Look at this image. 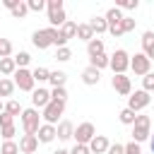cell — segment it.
Returning <instances> with one entry per match:
<instances>
[{
	"instance_id": "31",
	"label": "cell",
	"mask_w": 154,
	"mask_h": 154,
	"mask_svg": "<svg viewBox=\"0 0 154 154\" xmlns=\"http://www.w3.org/2000/svg\"><path fill=\"white\" fill-rule=\"evenodd\" d=\"M51 101H67V89L65 87H55V89H51Z\"/></svg>"
},
{
	"instance_id": "46",
	"label": "cell",
	"mask_w": 154,
	"mask_h": 154,
	"mask_svg": "<svg viewBox=\"0 0 154 154\" xmlns=\"http://www.w3.org/2000/svg\"><path fill=\"white\" fill-rule=\"evenodd\" d=\"M108 34H111V36H116V38H118V36H123V29H120V24H118V26H108Z\"/></svg>"
},
{
	"instance_id": "13",
	"label": "cell",
	"mask_w": 154,
	"mask_h": 154,
	"mask_svg": "<svg viewBox=\"0 0 154 154\" xmlns=\"http://www.w3.org/2000/svg\"><path fill=\"white\" fill-rule=\"evenodd\" d=\"M99 79H101V70H96V67H91V65H87V67L82 70V82H84L87 87L99 84Z\"/></svg>"
},
{
	"instance_id": "15",
	"label": "cell",
	"mask_w": 154,
	"mask_h": 154,
	"mask_svg": "<svg viewBox=\"0 0 154 154\" xmlns=\"http://www.w3.org/2000/svg\"><path fill=\"white\" fill-rule=\"evenodd\" d=\"M36 149H38V137H36V135H24V137L19 140V152L34 154Z\"/></svg>"
},
{
	"instance_id": "42",
	"label": "cell",
	"mask_w": 154,
	"mask_h": 154,
	"mask_svg": "<svg viewBox=\"0 0 154 154\" xmlns=\"http://www.w3.org/2000/svg\"><path fill=\"white\" fill-rule=\"evenodd\" d=\"M0 135H2V140H5V142H10V140L14 137V125H10V128H2V130H0Z\"/></svg>"
},
{
	"instance_id": "48",
	"label": "cell",
	"mask_w": 154,
	"mask_h": 154,
	"mask_svg": "<svg viewBox=\"0 0 154 154\" xmlns=\"http://www.w3.org/2000/svg\"><path fill=\"white\" fill-rule=\"evenodd\" d=\"M149 147H152V154H154V135H149Z\"/></svg>"
},
{
	"instance_id": "10",
	"label": "cell",
	"mask_w": 154,
	"mask_h": 154,
	"mask_svg": "<svg viewBox=\"0 0 154 154\" xmlns=\"http://www.w3.org/2000/svg\"><path fill=\"white\" fill-rule=\"evenodd\" d=\"M63 111H65V103H63V101H51V103L43 108L41 118H43L48 125H55V123H58V118L63 116Z\"/></svg>"
},
{
	"instance_id": "9",
	"label": "cell",
	"mask_w": 154,
	"mask_h": 154,
	"mask_svg": "<svg viewBox=\"0 0 154 154\" xmlns=\"http://www.w3.org/2000/svg\"><path fill=\"white\" fill-rule=\"evenodd\" d=\"M149 101H152L149 91H144V89H137L135 94H130V96H128V108L137 113V111L147 108V106H149Z\"/></svg>"
},
{
	"instance_id": "39",
	"label": "cell",
	"mask_w": 154,
	"mask_h": 154,
	"mask_svg": "<svg viewBox=\"0 0 154 154\" xmlns=\"http://www.w3.org/2000/svg\"><path fill=\"white\" fill-rule=\"evenodd\" d=\"M135 24H137V22H135L132 17H123V22H120V29H123V34L132 31V29H135Z\"/></svg>"
},
{
	"instance_id": "29",
	"label": "cell",
	"mask_w": 154,
	"mask_h": 154,
	"mask_svg": "<svg viewBox=\"0 0 154 154\" xmlns=\"http://www.w3.org/2000/svg\"><path fill=\"white\" fill-rule=\"evenodd\" d=\"M14 91V82L7 77H0V96H12Z\"/></svg>"
},
{
	"instance_id": "37",
	"label": "cell",
	"mask_w": 154,
	"mask_h": 154,
	"mask_svg": "<svg viewBox=\"0 0 154 154\" xmlns=\"http://www.w3.org/2000/svg\"><path fill=\"white\" fill-rule=\"evenodd\" d=\"M142 89L144 91H154V72H149V75L142 77Z\"/></svg>"
},
{
	"instance_id": "40",
	"label": "cell",
	"mask_w": 154,
	"mask_h": 154,
	"mask_svg": "<svg viewBox=\"0 0 154 154\" xmlns=\"http://www.w3.org/2000/svg\"><path fill=\"white\" fill-rule=\"evenodd\" d=\"M10 125H14V118L2 111V113H0V130H2V128H10Z\"/></svg>"
},
{
	"instance_id": "17",
	"label": "cell",
	"mask_w": 154,
	"mask_h": 154,
	"mask_svg": "<svg viewBox=\"0 0 154 154\" xmlns=\"http://www.w3.org/2000/svg\"><path fill=\"white\" fill-rule=\"evenodd\" d=\"M142 53L154 60V31H144L142 34Z\"/></svg>"
},
{
	"instance_id": "43",
	"label": "cell",
	"mask_w": 154,
	"mask_h": 154,
	"mask_svg": "<svg viewBox=\"0 0 154 154\" xmlns=\"http://www.w3.org/2000/svg\"><path fill=\"white\" fill-rule=\"evenodd\" d=\"M70 154H91V149H89L87 144H75V147L70 149Z\"/></svg>"
},
{
	"instance_id": "5",
	"label": "cell",
	"mask_w": 154,
	"mask_h": 154,
	"mask_svg": "<svg viewBox=\"0 0 154 154\" xmlns=\"http://www.w3.org/2000/svg\"><path fill=\"white\" fill-rule=\"evenodd\" d=\"M108 67L113 70V75H125V70L130 67V55H128V51L118 48V51L111 55V65H108Z\"/></svg>"
},
{
	"instance_id": "44",
	"label": "cell",
	"mask_w": 154,
	"mask_h": 154,
	"mask_svg": "<svg viewBox=\"0 0 154 154\" xmlns=\"http://www.w3.org/2000/svg\"><path fill=\"white\" fill-rule=\"evenodd\" d=\"M125 154H142V149H140L137 142H128L125 144Z\"/></svg>"
},
{
	"instance_id": "16",
	"label": "cell",
	"mask_w": 154,
	"mask_h": 154,
	"mask_svg": "<svg viewBox=\"0 0 154 154\" xmlns=\"http://www.w3.org/2000/svg\"><path fill=\"white\" fill-rule=\"evenodd\" d=\"M108 147H111V144H108V140H106L103 135H96V137L89 142L91 154H106V152H108Z\"/></svg>"
},
{
	"instance_id": "23",
	"label": "cell",
	"mask_w": 154,
	"mask_h": 154,
	"mask_svg": "<svg viewBox=\"0 0 154 154\" xmlns=\"http://www.w3.org/2000/svg\"><path fill=\"white\" fill-rule=\"evenodd\" d=\"M77 38H82V41H87V43L94 38V29L89 26V22H87V24H77Z\"/></svg>"
},
{
	"instance_id": "22",
	"label": "cell",
	"mask_w": 154,
	"mask_h": 154,
	"mask_svg": "<svg viewBox=\"0 0 154 154\" xmlns=\"http://www.w3.org/2000/svg\"><path fill=\"white\" fill-rule=\"evenodd\" d=\"M87 53H89V58H94V55H101V53H103V41L94 36V38L87 43Z\"/></svg>"
},
{
	"instance_id": "36",
	"label": "cell",
	"mask_w": 154,
	"mask_h": 154,
	"mask_svg": "<svg viewBox=\"0 0 154 154\" xmlns=\"http://www.w3.org/2000/svg\"><path fill=\"white\" fill-rule=\"evenodd\" d=\"M26 12H29V5L26 2H19L14 10H12V17H17V19H22V17H26Z\"/></svg>"
},
{
	"instance_id": "24",
	"label": "cell",
	"mask_w": 154,
	"mask_h": 154,
	"mask_svg": "<svg viewBox=\"0 0 154 154\" xmlns=\"http://www.w3.org/2000/svg\"><path fill=\"white\" fill-rule=\"evenodd\" d=\"M89 65H91V67H96V70H103V67H108V65H111V58H108L106 53H101V55L89 58Z\"/></svg>"
},
{
	"instance_id": "47",
	"label": "cell",
	"mask_w": 154,
	"mask_h": 154,
	"mask_svg": "<svg viewBox=\"0 0 154 154\" xmlns=\"http://www.w3.org/2000/svg\"><path fill=\"white\" fill-rule=\"evenodd\" d=\"M19 2H22V0H5V2H2V5H5V7H7V10H10V12H12V10H14V7H17V5H19Z\"/></svg>"
},
{
	"instance_id": "38",
	"label": "cell",
	"mask_w": 154,
	"mask_h": 154,
	"mask_svg": "<svg viewBox=\"0 0 154 154\" xmlns=\"http://www.w3.org/2000/svg\"><path fill=\"white\" fill-rule=\"evenodd\" d=\"M26 5H29V12H41V10H46V0H29Z\"/></svg>"
},
{
	"instance_id": "50",
	"label": "cell",
	"mask_w": 154,
	"mask_h": 154,
	"mask_svg": "<svg viewBox=\"0 0 154 154\" xmlns=\"http://www.w3.org/2000/svg\"><path fill=\"white\" fill-rule=\"evenodd\" d=\"M2 111H5V103H2V101H0V113H2Z\"/></svg>"
},
{
	"instance_id": "34",
	"label": "cell",
	"mask_w": 154,
	"mask_h": 154,
	"mask_svg": "<svg viewBox=\"0 0 154 154\" xmlns=\"http://www.w3.org/2000/svg\"><path fill=\"white\" fill-rule=\"evenodd\" d=\"M12 55V43L10 38H0V58H10Z\"/></svg>"
},
{
	"instance_id": "28",
	"label": "cell",
	"mask_w": 154,
	"mask_h": 154,
	"mask_svg": "<svg viewBox=\"0 0 154 154\" xmlns=\"http://www.w3.org/2000/svg\"><path fill=\"white\" fill-rule=\"evenodd\" d=\"M65 79H67V75L63 72V70H55V72H51V84H53V89L55 87H65Z\"/></svg>"
},
{
	"instance_id": "49",
	"label": "cell",
	"mask_w": 154,
	"mask_h": 154,
	"mask_svg": "<svg viewBox=\"0 0 154 154\" xmlns=\"http://www.w3.org/2000/svg\"><path fill=\"white\" fill-rule=\"evenodd\" d=\"M53 154H70V152H67V149H55Z\"/></svg>"
},
{
	"instance_id": "32",
	"label": "cell",
	"mask_w": 154,
	"mask_h": 154,
	"mask_svg": "<svg viewBox=\"0 0 154 154\" xmlns=\"http://www.w3.org/2000/svg\"><path fill=\"white\" fill-rule=\"evenodd\" d=\"M14 63H17V70H19V67H26V65L31 63V55H29L26 51H19V53L14 55Z\"/></svg>"
},
{
	"instance_id": "25",
	"label": "cell",
	"mask_w": 154,
	"mask_h": 154,
	"mask_svg": "<svg viewBox=\"0 0 154 154\" xmlns=\"http://www.w3.org/2000/svg\"><path fill=\"white\" fill-rule=\"evenodd\" d=\"M0 72H2V75H14V72H17L14 58H0Z\"/></svg>"
},
{
	"instance_id": "33",
	"label": "cell",
	"mask_w": 154,
	"mask_h": 154,
	"mask_svg": "<svg viewBox=\"0 0 154 154\" xmlns=\"http://www.w3.org/2000/svg\"><path fill=\"white\" fill-rule=\"evenodd\" d=\"M0 154H19V144H17L14 140H10V142H2V147H0Z\"/></svg>"
},
{
	"instance_id": "1",
	"label": "cell",
	"mask_w": 154,
	"mask_h": 154,
	"mask_svg": "<svg viewBox=\"0 0 154 154\" xmlns=\"http://www.w3.org/2000/svg\"><path fill=\"white\" fill-rule=\"evenodd\" d=\"M46 10H48V24L55 29H60L65 22H67V14H65V7H63V0H48L46 2Z\"/></svg>"
},
{
	"instance_id": "11",
	"label": "cell",
	"mask_w": 154,
	"mask_h": 154,
	"mask_svg": "<svg viewBox=\"0 0 154 154\" xmlns=\"http://www.w3.org/2000/svg\"><path fill=\"white\" fill-rule=\"evenodd\" d=\"M111 87H113L120 96H130V94H132V84H130V77H128V75H113Z\"/></svg>"
},
{
	"instance_id": "18",
	"label": "cell",
	"mask_w": 154,
	"mask_h": 154,
	"mask_svg": "<svg viewBox=\"0 0 154 154\" xmlns=\"http://www.w3.org/2000/svg\"><path fill=\"white\" fill-rule=\"evenodd\" d=\"M58 34H60V38H63V41L67 43L70 38H75V36H77V24L67 19V22H65V24H63V26L58 29Z\"/></svg>"
},
{
	"instance_id": "6",
	"label": "cell",
	"mask_w": 154,
	"mask_h": 154,
	"mask_svg": "<svg viewBox=\"0 0 154 154\" xmlns=\"http://www.w3.org/2000/svg\"><path fill=\"white\" fill-rule=\"evenodd\" d=\"M12 77H14L12 82H14V87H17V89H22V91H34V84H36V82H34V75H31V70H26V67H19V70H17Z\"/></svg>"
},
{
	"instance_id": "12",
	"label": "cell",
	"mask_w": 154,
	"mask_h": 154,
	"mask_svg": "<svg viewBox=\"0 0 154 154\" xmlns=\"http://www.w3.org/2000/svg\"><path fill=\"white\" fill-rule=\"evenodd\" d=\"M31 103H34V108H36V111H38V108H46V106L51 103V91H48V89H43V87L34 89V91H31Z\"/></svg>"
},
{
	"instance_id": "26",
	"label": "cell",
	"mask_w": 154,
	"mask_h": 154,
	"mask_svg": "<svg viewBox=\"0 0 154 154\" xmlns=\"http://www.w3.org/2000/svg\"><path fill=\"white\" fill-rule=\"evenodd\" d=\"M22 111H24V108H22V103H19L17 99H10V101L5 103V113H10L12 118H14V116H22Z\"/></svg>"
},
{
	"instance_id": "3",
	"label": "cell",
	"mask_w": 154,
	"mask_h": 154,
	"mask_svg": "<svg viewBox=\"0 0 154 154\" xmlns=\"http://www.w3.org/2000/svg\"><path fill=\"white\" fill-rule=\"evenodd\" d=\"M41 125H43V123H41V116H38V111H36L34 106L22 111V128H24V135H36Z\"/></svg>"
},
{
	"instance_id": "7",
	"label": "cell",
	"mask_w": 154,
	"mask_h": 154,
	"mask_svg": "<svg viewBox=\"0 0 154 154\" xmlns=\"http://www.w3.org/2000/svg\"><path fill=\"white\" fill-rule=\"evenodd\" d=\"M75 144H87L89 147V142L96 137V130H94V125L91 123H79L77 128H75Z\"/></svg>"
},
{
	"instance_id": "41",
	"label": "cell",
	"mask_w": 154,
	"mask_h": 154,
	"mask_svg": "<svg viewBox=\"0 0 154 154\" xmlns=\"http://www.w3.org/2000/svg\"><path fill=\"white\" fill-rule=\"evenodd\" d=\"M137 5H140L137 0H123V2H118L120 10H137Z\"/></svg>"
},
{
	"instance_id": "2",
	"label": "cell",
	"mask_w": 154,
	"mask_h": 154,
	"mask_svg": "<svg viewBox=\"0 0 154 154\" xmlns=\"http://www.w3.org/2000/svg\"><path fill=\"white\" fill-rule=\"evenodd\" d=\"M55 38H58V29H53V26H46V29H38V31L31 34V43L38 51H46L48 46H53Z\"/></svg>"
},
{
	"instance_id": "20",
	"label": "cell",
	"mask_w": 154,
	"mask_h": 154,
	"mask_svg": "<svg viewBox=\"0 0 154 154\" xmlns=\"http://www.w3.org/2000/svg\"><path fill=\"white\" fill-rule=\"evenodd\" d=\"M123 17H125V14H123V10H120L118 5L111 7V10L106 12V22H108V26H118V24L123 22Z\"/></svg>"
},
{
	"instance_id": "19",
	"label": "cell",
	"mask_w": 154,
	"mask_h": 154,
	"mask_svg": "<svg viewBox=\"0 0 154 154\" xmlns=\"http://www.w3.org/2000/svg\"><path fill=\"white\" fill-rule=\"evenodd\" d=\"M55 132H58V140H70L72 135H75V125L70 123V120H63V123H58V128H55Z\"/></svg>"
},
{
	"instance_id": "30",
	"label": "cell",
	"mask_w": 154,
	"mask_h": 154,
	"mask_svg": "<svg viewBox=\"0 0 154 154\" xmlns=\"http://www.w3.org/2000/svg\"><path fill=\"white\" fill-rule=\"evenodd\" d=\"M31 75H34V82H48L51 79V70H46V67H36V70H31Z\"/></svg>"
},
{
	"instance_id": "35",
	"label": "cell",
	"mask_w": 154,
	"mask_h": 154,
	"mask_svg": "<svg viewBox=\"0 0 154 154\" xmlns=\"http://www.w3.org/2000/svg\"><path fill=\"white\" fill-rule=\"evenodd\" d=\"M72 58V51L67 48V46H63V48H58V53H55V60H60V63H67Z\"/></svg>"
},
{
	"instance_id": "45",
	"label": "cell",
	"mask_w": 154,
	"mask_h": 154,
	"mask_svg": "<svg viewBox=\"0 0 154 154\" xmlns=\"http://www.w3.org/2000/svg\"><path fill=\"white\" fill-rule=\"evenodd\" d=\"M106 154H125V144H118V142H116V144H111V147H108V152H106Z\"/></svg>"
},
{
	"instance_id": "4",
	"label": "cell",
	"mask_w": 154,
	"mask_h": 154,
	"mask_svg": "<svg viewBox=\"0 0 154 154\" xmlns=\"http://www.w3.org/2000/svg\"><path fill=\"white\" fill-rule=\"evenodd\" d=\"M149 135H152V120H149V116H137V120L132 125V142L142 144L144 140H149Z\"/></svg>"
},
{
	"instance_id": "21",
	"label": "cell",
	"mask_w": 154,
	"mask_h": 154,
	"mask_svg": "<svg viewBox=\"0 0 154 154\" xmlns=\"http://www.w3.org/2000/svg\"><path fill=\"white\" fill-rule=\"evenodd\" d=\"M89 26L94 29V34H103V31H108V22H106V17H91L89 19Z\"/></svg>"
},
{
	"instance_id": "14",
	"label": "cell",
	"mask_w": 154,
	"mask_h": 154,
	"mask_svg": "<svg viewBox=\"0 0 154 154\" xmlns=\"http://www.w3.org/2000/svg\"><path fill=\"white\" fill-rule=\"evenodd\" d=\"M36 137H38V142H43V144H48V142H53V140L58 137V132H55V125H48V123H43V125L38 128V132H36Z\"/></svg>"
},
{
	"instance_id": "8",
	"label": "cell",
	"mask_w": 154,
	"mask_h": 154,
	"mask_svg": "<svg viewBox=\"0 0 154 154\" xmlns=\"http://www.w3.org/2000/svg\"><path fill=\"white\" fill-rule=\"evenodd\" d=\"M152 60L144 55V53H135L132 58H130V70L135 72V75H140V77H144V75H149L152 70Z\"/></svg>"
},
{
	"instance_id": "27",
	"label": "cell",
	"mask_w": 154,
	"mask_h": 154,
	"mask_svg": "<svg viewBox=\"0 0 154 154\" xmlns=\"http://www.w3.org/2000/svg\"><path fill=\"white\" fill-rule=\"evenodd\" d=\"M118 118H120V123H123V125H135L137 113H135V111H130V108H123V111L118 113Z\"/></svg>"
}]
</instances>
